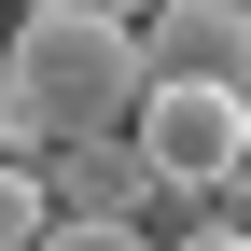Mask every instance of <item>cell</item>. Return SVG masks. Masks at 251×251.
Returning <instances> with one entry per match:
<instances>
[{"label":"cell","mask_w":251,"mask_h":251,"mask_svg":"<svg viewBox=\"0 0 251 251\" xmlns=\"http://www.w3.org/2000/svg\"><path fill=\"white\" fill-rule=\"evenodd\" d=\"M0 98L28 112V140H112V126L140 112V28L84 14V0L0 14ZM28 168H42V153H28Z\"/></svg>","instance_id":"obj_1"},{"label":"cell","mask_w":251,"mask_h":251,"mask_svg":"<svg viewBox=\"0 0 251 251\" xmlns=\"http://www.w3.org/2000/svg\"><path fill=\"white\" fill-rule=\"evenodd\" d=\"M84 14H112V28H140V14H153V0H84Z\"/></svg>","instance_id":"obj_9"},{"label":"cell","mask_w":251,"mask_h":251,"mask_svg":"<svg viewBox=\"0 0 251 251\" xmlns=\"http://www.w3.org/2000/svg\"><path fill=\"white\" fill-rule=\"evenodd\" d=\"M42 196H56V224H140L153 209V153L126 140H42Z\"/></svg>","instance_id":"obj_4"},{"label":"cell","mask_w":251,"mask_h":251,"mask_svg":"<svg viewBox=\"0 0 251 251\" xmlns=\"http://www.w3.org/2000/svg\"><path fill=\"white\" fill-rule=\"evenodd\" d=\"M28 153H42V140H28V112L0 98V168H28Z\"/></svg>","instance_id":"obj_8"},{"label":"cell","mask_w":251,"mask_h":251,"mask_svg":"<svg viewBox=\"0 0 251 251\" xmlns=\"http://www.w3.org/2000/svg\"><path fill=\"white\" fill-rule=\"evenodd\" d=\"M0 14H56V0H0Z\"/></svg>","instance_id":"obj_10"},{"label":"cell","mask_w":251,"mask_h":251,"mask_svg":"<svg viewBox=\"0 0 251 251\" xmlns=\"http://www.w3.org/2000/svg\"><path fill=\"white\" fill-rule=\"evenodd\" d=\"M42 251H153L140 224H42Z\"/></svg>","instance_id":"obj_6"},{"label":"cell","mask_w":251,"mask_h":251,"mask_svg":"<svg viewBox=\"0 0 251 251\" xmlns=\"http://www.w3.org/2000/svg\"><path fill=\"white\" fill-rule=\"evenodd\" d=\"M42 224H56L42 168H0V251H42Z\"/></svg>","instance_id":"obj_5"},{"label":"cell","mask_w":251,"mask_h":251,"mask_svg":"<svg viewBox=\"0 0 251 251\" xmlns=\"http://www.w3.org/2000/svg\"><path fill=\"white\" fill-rule=\"evenodd\" d=\"M140 153L153 181H196V196H224V181L251 168V98H224V84H140Z\"/></svg>","instance_id":"obj_2"},{"label":"cell","mask_w":251,"mask_h":251,"mask_svg":"<svg viewBox=\"0 0 251 251\" xmlns=\"http://www.w3.org/2000/svg\"><path fill=\"white\" fill-rule=\"evenodd\" d=\"M153 251H251V237L224 224V209H209V224H181V237H153Z\"/></svg>","instance_id":"obj_7"},{"label":"cell","mask_w":251,"mask_h":251,"mask_svg":"<svg viewBox=\"0 0 251 251\" xmlns=\"http://www.w3.org/2000/svg\"><path fill=\"white\" fill-rule=\"evenodd\" d=\"M140 84H224V98H251V0H153L140 14Z\"/></svg>","instance_id":"obj_3"}]
</instances>
